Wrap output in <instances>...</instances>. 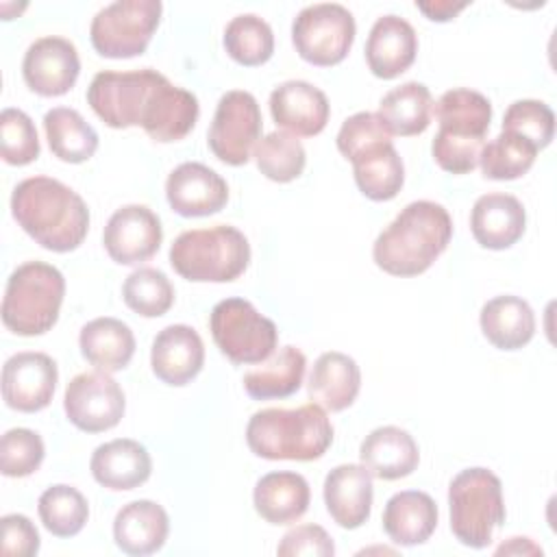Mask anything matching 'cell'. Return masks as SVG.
Segmentation results:
<instances>
[{
	"label": "cell",
	"instance_id": "cell-12",
	"mask_svg": "<svg viewBox=\"0 0 557 557\" xmlns=\"http://www.w3.org/2000/svg\"><path fill=\"white\" fill-rule=\"evenodd\" d=\"M261 109L248 91H226L213 113L209 128V148L226 165L248 163L255 146L261 139Z\"/></svg>",
	"mask_w": 557,
	"mask_h": 557
},
{
	"label": "cell",
	"instance_id": "cell-21",
	"mask_svg": "<svg viewBox=\"0 0 557 557\" xmlns=\"http://www.w3.org/2000/svg\"><path fill=\"white\" fill-rule=\"evenodd\" d=\"M418 54L413 26L398 15H383L370 28L366 41V61L374 76L389 81L411 67Z\"/></svg>",
	"mask_w": 557,
	"mask_h": 557
},
{
	"label": "cell",
	"instance_id": "cell-31",
	"mask_svg": "<svg viewBox=\"0 0 557 557\" xmlns=\"http://www.w3.org/2000/svg\"><path fill=\"white\" fill-rule=\"evenodd\" d=\"M81 355L102 372L124 370L135 355V335L117 318H96L81 329Z\"/></svg>",
	"mask_w": 557,
	"mask_h": 557
},
{
	"label": "cell",
	"instance_id": "cell-32",
	"mask_svg": "<svg viewBox=\"0 0 557 557\" xmlns=\"http://www.w3.org/2000/svg\"><path fill=\"white\" fill-rule=\"evenodd\" d=\"M305 368V355L294 346H283L244 374V389L255 400L292 396L302 385Z\"/></svg>",
	"mask_w": 557,
	"mask_h": 557
},
{
	"label": "cell",
	"instance_id": "cell-20",
	"mask_svg": "<svg viewBox=\"0 0 557 557\" xmlns=\"http://www.w3.org/2000/svg\"><path fill=\"white\" fill-rule=\"evenodd\" d=\"M372 474L361 463L335 466L324 479V505L342 529L361 527L372 511Z\"/></svg>",
	"mask_w": 557,
	"mask_h": 557
},
{
	"label": "cell",
	"instance_id": "cell-8",
	"mask_svg": "<svg viewBox=\"0 0 557 557\" xmlns=\"http://www.w3.org/2000/svg\"><path fill=\"white\" fill-rule=\"evenodd\" d=\"M450 531L470 548H485L505 522L500 479L487 468H466L448 485Z\"/></svg>",
	"mask_w": 557,
	"mask_h": 557
},
{
	"label": "cell",
	"instance_id": "cell-45",
	"mask_svg": "<svg viewBox=\"0 0 557 557\" xmlns=\"http://www.w3.org/2000/svg\"><path fill=\"white\" fill-rule=\"evenodd\" d=\"M2 527V555L4 557H33L39 550V533L35 524L22 513H7Z\"/></svg>",
	"mask_w": 557,
	"mask_h": 557
},
{
	"label": "cell",
	"instance_id": "cell-35",
	"mask_svg": "<svg viewBox=\"0 0 557 557\" xmlns=\"http://www.w3.org/2000/svg\"><path fill=\"white\" fill-rule=\"evenodd\" d=\"M224 48L228 57L239 65L255 67L272 57L274 35L265 20L252 13H244L226 24Z\"/></svg>",
	"mask_w": 557,
	"mask_h": 557
},
{
	"label": "cell",
	"instance_id": "cell-37",
	"mask_svg": "<svg viewBox=\"0 0 557 557\" xmlns=\"http://www.w3.org/2000/svg\"><path fill=\"white\" fill-rule=\"evenodd\" d=\"M537 152L540 150L527 139L511 133H500L483 146L479 163L485 178L513 181L531 170Z\"/></svg>",
	"mask_w": 557,
	"mask_h": 557
},
{
	"label": "cell",
	"instance_id": "cell-6",
	"mask_svg": "<svg viewBox=\"0 0 557 557\" xmlns=\"http://www.w3.org/2000/svg\"><path fill=\"white\" fill-rule=\"evenodd\" d=\"M250 261L246 235L228 224L181 233L170 246L172 268L194 283L235 281Z\"/></svg>",
	"mask_w": 557,
	"mask_h": 557
},
{
	"label": "cell",
	"instance_id": "cell-9",
	"mask_svg": "<svg viewBox=\"0 0 557 557\" xmlns=\"http://www.w3.org/2000/svg\"><path fill=\"white\" fill-rule=\"evenodd\" d=\"M209 329L220 352L237 366L259 363L276 350V324L244 298H224L211 309Z\"/></svg>",
	"mask_w": 557,
	"mask_h": 557
},
{
	"label": "cell",
	"instance_id": "cell-10",
	"mask_svg": "<svg viewBox=\"0 0 557 557\" xmlns=\"http://www.w3.org/2000/svg\"><path fill=\"white\" fill-rule=\"evenodd\" d=\"M159 0H117L100 9L89 28L91 46L107 59H131L141 54L161 20Z\"/></svg>",
	"mask_w": 557,
	"mask_h": 557
},
{
	"label": "cell",
	"instance_id": "cell-38",
	"mask_svg": "<svg viewBox=\"0 0 557 557\" xmlns=\"http://www.w3.org/2000/svg\"><path fill=\"white\" fill-rule=\"evenodd\" d=\"M255 161L265 178L274 183H289L302 174L307 154L296 135L274 131L255 146Z\"/></svg>",
	"mask_w": 557,
	"mask_h": 557
},
{
	"label": "cell",
	"instance_id": "cell-30",
	"mask_svg": "<svg viewBox=\"0 0 557 557\" xmlns=\"http://www.w3.org/2000/svg\"><path fill=\"white\" fill-rule=\"evenodd\" d=\"M481 331L500 350H518L535 335V313L520 296H496L481 309Z\"/></svg>",
	"mask_w": 557,
	"mask_h": 557
},
{
	"label": "cell",
	"instance_id": "cell-36",
	"mask_svg": "<svg viewBox=\"0 0 557 557\" xmlns=\"http://www.w3.org/2000/svg\"><path fill=\"white\" fill-rule=\"evenodd\" d=\"M37 511L44 527L57 537H72L81 533L89 518L85 496L76 487L63 483L50 485L39 496Z\"/></svg>",
	"mask_w": 557,
	"mask_h": 557
},
{
	"label": "cell",
	"instance_id": "cell-25",
	"mask_svg": "<svg viewBox=\"0 0 557 557\" xmlns=\"http://www.w3.org/2000/svg\"><path fill=\"white\" fill-rule=\"evenodd\" d=\"M170 533V518L154 500H133L113 520V540L126 555L157 553Z\"/></svg>",
	"mask_w": 557,
	"mask_h": 557
},
{
	"label": "cell",
	"instance_id": "cell-7",
	"mask_svg": "<svg viewBox=\"0 0 557 557\" xmlns=\"http://www.w3.org/2000/svg\"><path fill=\"white\" fill-rule=\"evenodd\" d=\"M65 296L63 274L44 261H26L7 281L2 298L4 326L22 337L44 335L59 320Z\"/></svg>",
	"mask_w": 557,
	"mask_h": 557
},
{
	"label": "cell",
	"instance_id": "cell-3",
	"mask_svg": "<svg viewBox=\"0 0 557 557\" xmlns=\"http://www.w3.org/2000/svg\"><path fill=\"white\" fill-rule=\"evenodd\" d=\"M453 237L448 211L433 200L409 202L372 246L374 263L392 276H418L446 250Z\"/></svg>",
	"mask_w": 557,
	"mask_h": 557
},
{
	"label": "cell",
	"instance_id": "cell-47",
	"mask_svg": "<svg viewBox=\"0 0 557 557\" xmlns=\"http://www.w3.org/2000/svg\"><path fill=\"white\" fill-rule=\"evenodd\" d=\"M500 553H533V555H542V548L535 546L529 537H511L509 544H503L498 550Z\"/></svg>",
	"mask_w": 557,
	"mask_h": 557
},
{
	"label": "cell",
	"instance_id": "cell-18",
	"mask_svg": "<svg viewBox=\"0 0 557 557\" xmlns=\"http://www.w3.org/2000/svg\"><path fill=\"white\" fill-rule=\"evenodd\" d=\"M270 113L274 122L298 137H313L329 122L326 94L307 81H285L270 94Z\"/></svg>",
	"mask_w": 557,
	"mask_h": 557
},
{
	"label": "cell",
	"instance_id": "cell-1",
	"mask_svg": "<svg viewBox=\"0 0 557 557\" xmlns=\"http://www.w3.org/2000/svg\"><path fill=\"white\" fill-rule=\"evenodd\" d=\"M87 102L111 128L141 126L150 139H183L198 120V98L172 85L157 70L98 72L87 87Z\"/></svg>",
	"mask_w": 557,
	"mask_h": 557
},
{
	"label": "cell",
	"instance_id": "cell-44",
	"mask_svg": "<svg viewBox=\"0 0 557 557\" xmlns=\"http://www.w3.org/2000/svg\"><path fill=\"white\" fill-rule=\"evenodd\" d=\"M281 557H298V555H315L331 557L335 555V544L331 535L320 524H300L289 529L281 544L276 546Z\"/></svg>",
	"mask_w": 557,
	"mask_h": 557
},
{
	"label": "cell",
	"instance_id": "cell-14",
	"mask_svg": "<svg viewBox=\"0 0 557 557\" xmlns=\"http://www.w3.org/2000/svg\"><path fill=\"white\" fill-rule=\"evenodd\" d=\"M81 72L76 46L65 37H41L33 41L22 61V74L30 91L54 98L67 94Z\"/></svg>",
	"mask_w": 557,
	"mask_h": 557
},
{
	"label": "cell",
	"instance_id": "cell-17",
	"mask_svg": "<svg viewBox=\"0 0 557 557\" xmlns=\"http://www.w3.org/2000/svg\"><path fill=\"white\" fill-rule=\"evenodd\" d=\"M170 207L183 218L218 213L228 200L226 181L205 163L187 161L174 168L165 181Z\"/></svg>",
	"mask_w": 557,
	"mask_h": 557
},
{
	"label": "cell",
	"instance_id": "cell-26",
	"mask_svg": "<svg viewBox=\"0 0 557 557\" xmlns=\"http://www.w3.org/2000/svg\"><path fill=\"white\" fill-rule=\"evenodd\" d=\"M309 398L329 411L348 409L361 389V370L344 352L331 350L315 359L309 374Z\"/></svg>",
	"mask_w": 557,
	"mask_h": 557
},
{
	"label": "cell",
	"instance_id": "cell-39",
	"mask_svg": "<svg viewBox=\"0 0 557 557\" xmlns=\"http://www.w3.org/2000/svg\"><path fill=\"white\" fill-rule=\"evenodd\" d=\"M122 298L135 313L144 318H159L172 307L174 287L161 270L139 268L126 276L122 285Z\"/></svg>",
	"mask_w": 557,
	"mask_h": 557
},
{
	"label": "cell",
	"instance_id": "cell-33",
	"mask_svg": "<svg viewBox=\"0 0 557 557\" xmlns=\"http://www.w3.org/2000/svg\"><path fill=\"white\" fill-rule=\"evenodd\" d=\"M381 122L389 135L411 137L429 128L433 117V96L426 85L409 81L400 87L389 89L379 102Z\"/></svg>",
	"mask_w": 557,
	"mask_h": 557
},
{
	"label": "cell",
	"instance_id": "cell-28",
	"mask_svg": "<svg viewBox=\"0 0 557 557\" xmlns=\"http://www.w3.org/2000/svg\"><path fill=\"white\" fill-rule=\"evenodd\" d=\"M309 483L298 472H270L261 476L252 492L257 513L270 524L296 522L309 507Z\"/></svg>",
	"mask_w": 557,
	"mask_h": 557
},
{
	"label": "cell",
	"instance_id": "cell-19",
	"mask_svg": "<svg viewBox=\"0 0 557 557\" xmlns=\"http://www.w3.org/2000/svg\"><path fill=\"white\" fill-rule=\"evenodd\" d=\"M205 363V344L187 324H170L157 333L150 366L159 381L181 387L198 376Z\"/></svg>",
	"mask_w": 557,
	"mask_h": 557
},
{
	"label": "cell",
	"instance_id": "cell-41",
	"mask_svg": "<svg viewBox=\"0 0 557 557\" xmlns=\"http://www.w3.org/2000/svg\"><path fill=\"white\" fill-rule=\"evenodd\" d=\"M0 152L9 165H28L39 157V137L24 111L9 107L0 113Z\"/></svg>",
	"mask_w": 557,
	"mask_h": 557
},
{
	"label": "cell",
	"instance_id": "cell-34",
	"mask_svg": "<svg viewBox=\"0 0 557 557\" xmlns=\"http://www.w3.org/2000/svg\"><path fill=\"white\" fill-rule=\"evenodd\" d=\"M44 131L52 154L65 163H83L98 150V133L74 109H50L44 115Z\"/></svg>",
	"mask_w": 557,
	"mask_h": 557
},
{
	"label": "cell",
	"instance_id": "cell-29",
	"mask_svg": "<svg viewBox=\"0 0 557 557\" xmlns=\"http://www.w3.org/2000/svg\"><path fill=\"white\" fill-rule=\"evenodd\" d=\"M359 191L376 202L392 200L405 183V165L392 139L372 144L348 159Z\"/></svg>",
	"mask_w": 557,
	"mask_h": 557
},
{
	"label": "cell",
	"instance_id": "cell-16",
	"mask_svg": "<svg viewBox=\"0 0 557 557\" xmlns=\"http://www.w3.org/2000/svg\"><path fill=\"white\" fill-rule=\"evenodd\" d=\"M59 381L57 363L46 352H17L2 368V398L22 413H35L50 405Z\"/></svg>",
	"mask_w": 557,
	"mask_h": 557
},
{
	"label": "cell",
	"instance_id": "cell-27",
	"mask_svg": "<svg viewBox=\"0 0 557 557\" xmlns=\"http://www.w3.org/2000/svg\"><path fill=\"white\" fill-rule=\"evenodd\" d=\"M437 505L426 492L405 490L394 494L383 509V529L394 544H424L437 527Z\"/></svg>",
	"mask_w": 557,
	"mask_h": 557
},
{
	"label": "cell",
	"instance_id": "cell-24",
	"mask_svg": "<svg viewBox=\"0 0 557 557\" xmlns=\"http://www.w3.org/2000/svg\"><path fill=\"white\" fill-rule=\"evenodd\" d=\"M361 466L376 479L396 481L418 468L416 440L400 426H379L359 446Z\"/></svg>",
	"mask_w": 557,
	"mask_h": 557
},
{
	"label": "cell",
	"instance_id": "cell-15",
	"mask_svg": "<svg viewBox=\"0 0 557 557\" xmlns=\"http://www.w3.org/2000/svg\"><path fill=\"white\" fill-rule=\"evenodd\" d=\"M163 239L161 222L144 205H124L107 222L102 244L109 257L122 265H135L157 255Z\"/></svg>",
	"mask_w": 557,
	"mask_h": 557
},
{
	"label": "cell",
	"instance_id": "cell-13",
	"mask_svg": "<svg viewBox=\"0 0 557 557\" xmlns=\"http://www.w3.org/2000/svg\"><path fill=\"white\" fill-rule=\"evenodd\" d=\"M67 420L85 433H102L113 429L126 409L124 392L109 372H81L63 394Z\"/></svg>",
	"mask_w": 557,
	"mask_h": 557
},
{
	"label": "cell",
	"instance_id": "cell-5",
	"mask_svg": "<svg viewBox=\"0 0 557 557\" xmlns=\"http://www.w3.org/2000/svg\"><path fill=\"white\" fill-rule=\"evenodd\" d=\"M440 131L433 137L431 152L435 163L450 174H468L479 165L485 135L492 122L490 100L466 87L442 94L433 104Z\"/></svg>",
	"mask_w": 557,
	"mask_h": 557
},
{
	"label": "cell",
	"instance_id": "cell-42",
	"mask_svg": "<svg viewBox=\"0 0 557 557\" xmlns=\"http://www.w3.org/2000/svg\"><path fill=\"white\" fill-rule=\"evenodd\" d=\"M46 448L30 429H11L0 440V470L4 476H28L39 470Z\"/></svg>",
	"mask_w": 557,
	"mask_h": 557
},
{
	"label": "cell",
	"instance_id": "cell-43",
	"mask_svg": "<svg viewBox=\"0 0 557 557\" xmlns=\"http://www.w3.org/2000/svg\"><path fill=\"white\" fill-rule=\"evenodd\" d=\"M387 139H392V135L385 128V124L381 122V117L370 111H359V113L350 115L348 120H344V124L337 133V150L346 159H350L359 150H363L372 144H379V141H387Z\"/></svg>",
	"mask_w": 557,
	"mask_h": 557
},
{
	"label": "cell",
	"instance_id": "cell-23",
	"mask_svg": "<svg viewBox=\"0 0 557 557\" xmlns=\"http://www.w3.org/2000/svg\"><path fill=\"white\" fill-rule=\"evenodd\" d=\"M94 479L115 492L135 490L148 481L152 472V459L148 450L128 437H117L100 444L89 461Z\"/></svg>",
	"mask_w": 557,
	"mask_h": 557
},
{
	"label": "cell",
	"instance_id": "cell-46",
	"mask_svg": "<svg viewBox=\"0 0 557 557\" xmlns=\"http://www.w3.org/2000/svg\"><path fill=\"white\" fill-rule=\"evenodd\" d=\"M418 11H422L433 22H448L459 11L468 7V2H450V0H431V2H416Z\"/></svg>",
	"mask_w": 557,
	"mask_h": 557
},
{
	"label": "cell",
	"instance_id": "cell-22",
	"mask_svg": "<svg viewBox=\"0 0 557 557\" xmlns=\"http://www.w3.org/2000/svg\"><path fill=\"white\" fill-rule=\"evenodd\" d=\"M527 226V211L511 194L492 191L476 198L470 213L472 237L490 250H505L513 246Z\"/></svg>",
	"mask_w": 557,
	"mask_h": 557
},
{
	"label": "cell",
	"instance_id": "cell-2",
	"mask_svg": "<svg viewBox=\"0 0 557 557\" xmlns=\"http://www.w3.org/2000/svg\"><path fill=\"white\" fill-rule=\"evenodd\" d=\"M11 213L39 246L52 252L78 248L89 231L85 200L50 176H30L17 183L11 196Z\"/></svg>",
	"mask_w": 557,
	"mask_h": 557
},
{
	"label": "cell",
	"instance_id": "cell-40",
	"mask_svg": "<svg viewBox=\"0 0 557 557\" xmlns=\"http://www.w3.org/2000/svg\"><path fill=\"white\" fill-rule=\"evenodd\" d=\"M503 133L522 137L537 150H542L553 141L555 113L542 100H516L505 111Z\"/></svg>",
	"mask_w": 557,
	"mask_h": 557
},
{
	"label": "cell",
	"instance_id": "cell-4",
	"mask_svg": "<svg viewBox=\"0 0 557 557\" xmlns=\"http://www.w3.org/2000/svg\"><path fill=\"white\" fill-rule=\"evenodd\" d=\"M246 442L257 457L270 461H313L329 450L333 426L326 411L315 403L296 409L272 407L252 413Z\"/></svg>",
	"mask_w": 557,
	"mask_h": 557
},
{
	"label": "cell",
	"instance_id": "cell-11",
	"mask_svg": "<svg viewBox=\"0 0 557 557\" xmlns=\"http://www.w3.org/2000/svg\"><path fill=\"white\" fill-rule=\"evenodd\" d=\"M352 13L335 2L305 7L292 24V41L296 52L313 65H337L346 59L355 41Z\"/></svg>",
	"mask_w": 557,
	"mask_h": 557
}]
</instances>
